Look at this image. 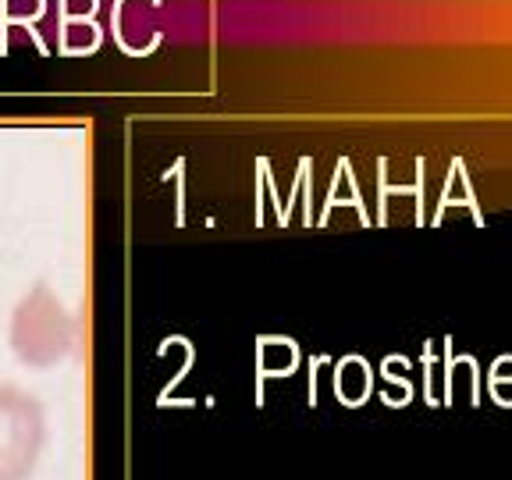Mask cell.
<instances>
[{
  "label": "cell",
  "mask_w": 512,
  "mask_h": 480,
  "mask_svg": "<svg viewBox=\"0 0 512 480\" xmlns=\"http://www.w3.org/2000/svg\"><path fill=\"white\" fill-rule=\"evenodd\" d=\"M47 445V413L29 392L0 384V480H29Z\"/></svg>",
  "instance_id": "1"
}]
</instances>
